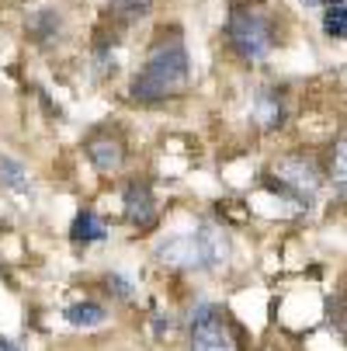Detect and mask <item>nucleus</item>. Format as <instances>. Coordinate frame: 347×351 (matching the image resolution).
Segmentation results:
<instances>
[{"mask_svg": "<svg viewBox=\"0 0 347 351\" xmlns=\"http://www.w3.org/2000/svg\"><path fill=\"white\" fill-rule=\"evenodd\" d=\"M157 258L170 268H194V271H216L229 261V237L219 226H198L177 233L157 247Z\"/></svg>", "mask_w": 347, "mask_h": 351, "instance_id": "nucleus-1", "label": "nucleus"}, {"mask_svg": "<svg viewBox=\"0 0 347 351\" xmlns=\"http://www.w3.org/2000/svg\"><path fill=\"white\" fill-rule=\"evenodd\" d=\"M184 84H188V53H184V42L177 35H170V38L157 42L142 73L132 80V97H139V101H160V97L177 94Z\"/></svg>", "mask_w": 347, "mask_h": 351, "instance_id": "nucleus-2", "label": "nucleus"}, {"mask_svg": "<svg viewBox=\"0 0 347 351\" xmlns=\"http://www.w3.org/2000/svg\"><path fill=\"white\" fill-rule=\"evenodd\" d=\"M229 42L233 49L250 60V63H261L268 53H271V25L261 18V14H250V11H233L229 18Z\"/></svg>", "mask_w": 347, "mask_h": 351, "instance_id": "nucleus-3", "label": "nucleus"}, {"mask_svg": "<svg viewBox=\"0 0 347 351\" xmlns=\"http://www.w3.org/2000/svg\"><path fill=\"white\" fill-rule=\"evenodd\" d=\"M191 351H236V337L222 310L198 306L191 313Z\"/></svg>", "mask_w": 347, "mask_h": 351, "instance_id": "nucleus-4", "label": "nucleus"}, {"mask_svg": "<svg viewBox=\"0 0 347 351\" xmlns=\"http://www.w3.org/2000/svg\"><path fill=\"white\" fill-rule=\"evenodd\" d=\"M271 174H274V184L285 188L288 195H295L299 202H309V198L316 195V188H320V171L306 157H281L271 167Z\"/></svg>", "mask_w": 347, "mask_h": 351, "instance_id": "nucleus-5", "label": "nucleus"}, {"mask_svg": "<svg viewBox=\"0 0 347 351\" xmlns=\"http://www.w3.org/2000/svg\"><path fill=\"white\" fill-rule=\"evenodd\" d=\"M125 219L132 226H153L157 223V206L146 184H129L125 188Z\"/></svg>", "mask_w": 347, "mask_h": 351, "instance_id": "nucleus-6", "label": "nucleus"}, {"mask_svg": "<svg viewBox=\"0 0 347 351\" xmlns=\"http://www.w3.org/2000/svg\"><path fill=\"white\" fill-rule=\"evenodd\" d=\"M87 154H90L94 167H97V171H105V174L118 171V167H122V160H125L122 143H118V139H108V136L90 139V143H87Z\"/></svg>", "mask_w": 347, "mask_h": 351, "instance_id": "nucleus-7", "label": "nucleus"}, {"mask_svg": "<svg viewBox=\"0 0 347 351\" xmlns=\"http://www.w3.org/2000/svg\"><path fill=\"white\" fill-rule=\"evenodd\" d=\"M281 101L271 94V90H261L257 94V101H254V119L261 122V129H274V125H281Z\"/></svg>", "mask_w": 347, "mask_h": 351, "instance_id": "nucleus-8", "label": "nucleus"}, {"mask_svg": "<svg viewBox=\"0 0 347 351\" xmlns=\"http://www.w3.org/2000/svg\"><path fill=\"white\" fill-rule=\"evenodd\" d=\"M66 320L73 324V327H101L105 320H108V313H105V306H97V303H77V306H70L66 310Z\"/></svg>", "mask_w": 347, "mask_h": 351, "instance_id": "nucleus-9", "label": "nucleus"}, {"mask_svg": "<svg viewBox=\"0 0 347 351\" xmlns=\"http://www.w3.org/2000/svg\"><path fill=\"white\" fill-rule=\"evenodd\" d=\"M73 240L77 243H94V240H105V223L97 219L94 213H80L73 219Z\"/></svg>", "mask_w": 347, "mask_h": 351, "instance_id": "nucleus-10", "label": "nucleus"}, {"mask_svg": "<svg viewBox=\"0 0 347 351\" xmlns=\"http://www.w3.org/2000/svg\"><path fill=\"white\" fill-rule=\"evenodd\" d=\"M0 178H4V184L11 191H28V174L18 160H8V157H0Z\"/></svg>", "mask_w": 347, "mask_h": 351, "instance_id": "nucleus-11", "label": "nucleus"}, {"mask_svg": "<svg viewBox=\"0 0 347 351\" xmlns=\"http://www.w3.org/2000/svg\"><path fill=\"white\" fill-rule=\"evenodd\" d=\"M323 28L333 38H347V4H333L323 18Z\"/></svg>", "mask_w": 347, "mask_h": 351, "instance_id": "nucleus-12", "label": "nucleus"}, {"mask_svg": "<svg viewBox=\"0 0 347 351\" xmlns=\"http://www.w3.org/2000/svg\"><path fill=\"white\" fill-rule=\"evenodd\" d=\"M330 178H333L337 191H344V195H347V139L333 149V167H330Z\"/></svg>", "mask_w": 347, "mask_h": 351, "instance_id": "nucleus-13", "label": "nucleus"}, {"mask_svg": "<svg viewBox=\"0 0 347 351\" xmlns=\"http://www.w3.org/2000/svg\"><path fill=\"white\" fill-rule=\"evenodd\" d=\"M112 8H115L118 14H129V18H142V14H150L153 0H112Z\"/></svg>", "mask_w": 347, "mask_h": 351, "instance_id": "nucleus-14", "label": "nucleus"}, {"mask_svg": "<svg viewBox=\"0 0 347 351\" xmlns=\"http://www.w3.org/2000/svg\"><path fill=\"white\" fill-rule=\"evenodd\" d=\"M112 285H115L118 295H129V282H125V278H108V289H112Z\"/></svg>", "mask_w": 347, "mask_h": 351, "instance_id": "nucleus-15", "label": "nucleus"}, {"mask_svg": "<svg viewBox=\"0 0 347 351\" xmlns=\"http://www.w3.org/2000/svg\"><path fill=\"white\" fill-rule=\"evenodd\" d=\"M0 351H18L14 344H8V341H0Z\"/></svg>", "mask_w": 347, "mask_h": 351, "instance_id": "nucleus-16", "label": "nucleus"}, {"mask_svg": "<svg viewBox=\"0 0 347 351\" xmlns=\"http://www.w3.org/2000/svg\"><path fill=\"white\" fill-rule=\"evenodd\" d=\"M326 4H330V8H333V4H344V0H326Z\"/></svg>", "mask_w": 347, "mask_h": 351, "instance_id": "nucleus-17", "label": "nucleus"}]
</instances>
